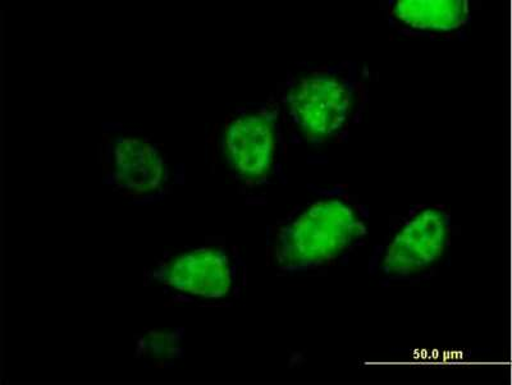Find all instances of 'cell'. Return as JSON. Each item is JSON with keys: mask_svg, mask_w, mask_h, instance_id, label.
<instances>
[{"mask_svg": "<svg viewBox=\"0 0 512 385\" xmlns=\"http://www.w3.org/2000/svg\"><path fill=\"white\" fill-rule=\"evenodd\" d=\"M367 226L358 206L342 197L315 201L282 229L277 259L288 270L327 267L358 245Z\"/></svg>", "mask_w": 512, "mask_h": 385, "instance_id": "cell-1", "label": "cell"}, {"mask_svg": "<svg viewBox=\"0 0 512 385\" xmlns=\"http://www.w3.org/2000/svg\"><path fill=\"white\" fill-rule=\"evenodd\" d=\"M359 100L354 77L341 71H317L292 87L288 105L306 139L324 142L345 130Z\"/></svg>", "mask_w": 512, "mask_h": 385, "instance_id": "cell-2", "label": "cell"}, {"mask_svg": "<svg viewBox=\"0 0 512 385\" xmlns=\"http://www.w3.org/2000/svg\"><path fill=\"white\" fill-rule=\"evenodd\" d=\"M451 240V217L440 206L411 214L384 246L381 270L392 279L424 272L445 254Z\"/></svg>", "mask_w": 512, "mask_h": 385, "instance_id": "cell-3", "label": "cell"}, {"mask_svg": "<svg viewBox=\"0 0 512 385\" xmlns=\"http://www.w3.org/2000/svg\"><path fill=\"white\" fill-rule=\"evenodd\" d=\"M224 148L228 162L241 176L259 180L271 171L276 154V131L265 114H246L227 127Z\"/></svg>", "mask_w": 512, "mask_h": 385, "instance_id": "cell-4", "label": "cell"}, {"mask_svg": "<svg viewBox=\"0 0 512 385\" xmlns=\"http://www.w3.org/2000/svg\"><path fill=\"white\" fill-rule=\"evenodd\" d=\"M160 279L168 286L190 295L219 299L232 287L230 261L216 250L190 252L172 261Z\"/></svg>", "mask_w": 512, "mask_h": 385, "instance_id": "cell-5", "label": "cell"}, {"mask_svg": "<svg viewBox=\"0 0 512 385\" xmlns=\"http://www.w3.org/2000/svg\"><path fill=\"white\" fill-rule=\"evenodd\" d=\"M391 16L411 31L447 34L468 24L470 8L465 0H401L391 4Z\"/></svg>", "mask_w": 512, "mask_h": 385, "instance_id": "cell-6", "label": "cell"}, {"mask_svg": "<svg viewBox=\"0 0 512 385\" xmlns=\"http://www.w3.org/2000/svg\"><path fill=\"white\" fill-rule=\"evenodd\" d=\"M118 182L136 194L157 190L164 176L163 159L149 142L122 139L114 148Z\"/></svg>", "mask_w": 512, "mask_h": 385, "instance_id": "cell-7", "label": "cell"}]
</instances>
